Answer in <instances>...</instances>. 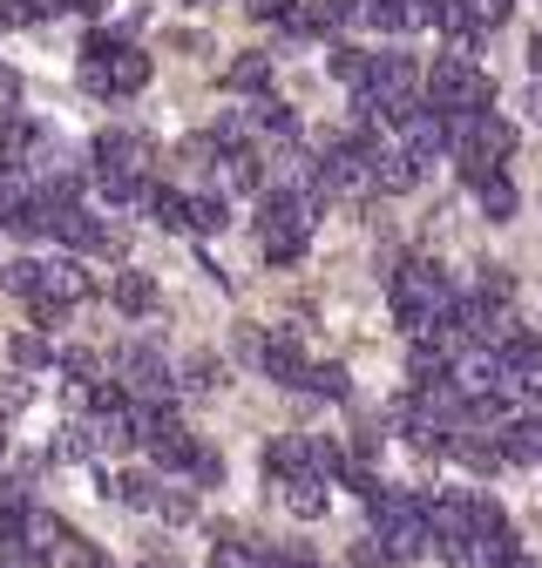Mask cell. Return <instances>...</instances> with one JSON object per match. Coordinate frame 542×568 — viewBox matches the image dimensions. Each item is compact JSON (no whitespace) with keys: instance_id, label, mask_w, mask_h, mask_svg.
Instances as JSON below:
<instances>
[{"instance_id":"obj_1","label":"cell","mask_w":542,"mask_h":568,"mask_svg":"<svg viewBox=\"0 0 542 568\" xmlns=\"http://www.w3.org/2000/svg\"><path fill=\"white\" fill-rule=\"evenodd\" d=\"M454 305H461V292H454V277L441 264H428V257L400 264V277H393V318H400L406 338H434L454 318Z\"/></svg>"},{"instance_id":"obj_2","label":"cell","mask_w":542,"mask_h":568,"mask_svg":"<svg viewBox=\"0 0 542 568\" xmlns=\"http://www.w3.org/2000/svg\"><path fill=\"white\" fill-rule=\"evenodd\" d=\"M448 150L461 163V183H482L509 163L515 150V122L495 115V109H474V115H448Z\"/></svg>"},{"instance_id":"obj_3","label":"cell","mask_w":542,"mask_h":568,"mask_svg":"<svg viewBox=\"0 0 542 568\" xmlns=\"http://www.w3.org/2000/svg\"><path fill=\"white\" fill-rule=\"evenodd\" d=\"M305 231H312V196H299V190H271L264 210H258V251H264L271 264H299Z\"/></svg>"},{"instance_id":"obj_4","label":"cell","mask_w":542,"mask_h":568,"mask_svg":"<svg viewBox=\"0 0 542 568\" xmlns=\"http://www.w3.org/2000/svg\"><path fill=\"white\" fill-rule=\"evenodd\" d=\"M373 535H380V548H387L393 561L428 555V501H421V494L380 487V494H373Z\"/></svg>"},{"instance_id":"obj_5","label":"cell","mask_w":542,"mask_h":568,"mask_svg":"<svg viewBox=\"0 0 542 568\" xmlns=\"http://www.w3.org/2000/svg\"><path fill=\"white\" fill-rule=\"evenodd\" d=\"M428 102H434L441 115H474V109L495 102V82H489L474 61L448 54V61H434V75H428Z\"/></svg>"},{"instance_id":"obj_6","label":"cell","mask_w":542,"mask_h":568,"mask_svg":"<svg viewBox=\"0 0 542 568\" xmlns=\"http://www.w3.org/2000/svg\"><path fill=\"white\" fill-rule=\"evenodd\" d=\"M68 305H89V271H82L76 257H61V264H41V284H34L28 312H34V318H61Z\"/></svg>"},{"instance_id":"obj_7","label":"cell","mask_w":542,"mask_h":568,"mask_svg":"<svg viewBox=\"0 0 542 568\" xmlns=\"http://www.w3.org/2000/svg\"><path fill=\"white\" fill-rule=\"evenodd\" d=\"M400 150L414 156V163H434L441 150H448V115L434 109V102H414L400 115Z\"/></svg>"},{"instance_id":"obj_8","label":"cell","mask_w":542,"mask_h":568,"mask_svg":"<svg viewBox=\"0 0 542 568\" xmlns=\"http://www.w3.org/2000/svg\"><path fill=\"white\" fill-rule=\"evenodd\" d=\"M122 393H129V399H163V393H170V366L157 359L150 345H129V352H122Z\"/></svg>"},{"instance_id":"obj_9","label":"cell","mask_w":542,"mask_h":568,"mask_svg":"<svg viewBox=\"0 0 542 568\" xmlns=\"http://www.w3.org/2000/svg\"><path fill=\"white\" fill-rule=\"evenodd\" d=\"M258 373L264 379H279V386H299V373H305V352H299V332H264V352H258Z\"/></svg>"},{"instance_id":"obj_10","label":"cell","mask_w":542,"mask_h":568,"mask_svg":"<svg viewBox=\"0 0 542 568\" xmlns=\"http://www.w3.org/2000/svg\"><path fill=\"white\" fill-rule=\"evenodd\" d=\"M143 156H150V142H143V135H129V129H102V135H96V170L143 176Z\"/></svg>"},{"instance_id":"obj_11","label":"cell","mask_w":542,"mask_h":568,"mask_svg":"<svg viewBox=\"0 0 542 568\" xmlns=\"http://www.w3.org/2000/svg\"><path fill=\"white\" fill-rule=\"evenodd\" d=\"M48 231H54L61 244H76V251H96V244H102V224L89 217L82 203H61V210H48Z\"/></svg>"},{"instance_id":"obj_12","label":"cell","mask_w":542,"mask_h":568,"mask_svg":"<svg viewBox=\"0 0 542 568\" xmlns=\"http://www.w3.org/2000/svg\"><path fill=\"white\" fill-rule=\"evenodd\" d=\"M244 122H251V135H258V129H264V135H299V115H292L279 95H251Z\"/></svg>"},{"instance_id":"obj_13","label":"cell","mask_w":542,"mask_h":568,"mask_svg":"<svg viewBox=\"0 0 542 568\" xmlns=\"http://www.w3.org/2000/svg\"><path fill=\"white\" fill-rule=\"evenodd\" d=\"M495 447H502V460H542V419H509Z\"/></svg>"},{"instance_id":"obj_14","label":"cell","mask_w":542,"mask_h":568,"mask_svg":"<svg viewBox=\"0 0 542 568\" xmlns=\"http://www.w3.org/2000/svg\"><path fill=\"white\" fill-rule=\"evenodd\" d=\"M406 373H414V386L448 379V345L441 338H414V345H406Z\"/></svg>"},{"instance_id":"obj_15","label":"cell","mask_w":542,"mask_h":568,"mask_svg":"<svg viewBox=\"0 0 542 568\" xmlns=\"http://www.w3.org/2000/svg\"><path fill=\"white\" fill-rule=\"evenodd\" d=\"M279 487H285V508H292L299 521L325 515V480H319V474H292V480H279Z\"/></svg>"},{"instance_id":"obj_16","label":"cell","mask_w":542,"mask_h":568,"mask_svg":"<svg viewBox=\"0 0 542 568\" xmlns=\"http://www.w3.org/2000/svg\"><path fill=\"white\" fill-rule=\"evenodd\" d=\"M143 82H150V54L116 48V54H109V89H116V95H136Z\"/></svg>"},{"instance_id":"obj_17","label":"cell","mask_w":542,"mask_h":568,"mask_svg":"<svg viewBox=\"0 0 542 568\" xmlns=\"http://www.w3.org/2000/svg\"><path fill=\"white\" fill-rule=\"evenodd\" d=\"M474 196H482V217H489V224H509V217H515V183H509L502 170L474 183Z\"/></svg>"},{"instance_id":"obj_18","label":"cell","mask_w":542,"mask_h":568,"mask_svg":"<svg viewBox=\"0 0 542 568\" xmlns=\"http://www.w3.org/2000/svg\"><path fill=\"white\" fill-rule=\"evenodd\" d=\"M224 82H231L238 95H264V89H271V61H264V54H238V61L224 68Z\"/></svg>"},{"instance_id":"obj_19","label":"cell","mask_w":542,"mask_h":568,"mask_svg":"<svg viewBox=\"0 0 542 568\" xmlns=\"http://www.w3.org/2000/svg\"><path fill=\"white\" fill-rule=\"evenodd\" d=\"M218 163H224V190H258L264 183V163H258L251 142H244V150H224Z\"/></svg>"},{"instance_id":"obj_20","label":"cell","mask_w":542,"mask_h":568,"mask_svg":"<svg viewBox=\"0 0 542 568\" xmlns=\"http://www.w3.org/2000/svg\"><path fill=\"white\" fill-rule=\"evenodd\" d=\"M116 305H122L129 318H136V312H157V284H150L143 271H122V277H116Z\"/></svg>"},{"instance_id":"obj_21","label":"cell","mask_w":542,"mask_h":568,"mask_svg":"<svg viewBox=\"0 0 542 568\" xmlns=\"http://www.w3.org/2000/svg\"><path fill=\"white\" fill-rule=\"evenodd\" d=\"M271 480H292V474H305V434H285V440H271Z\"/></svg>"},{"instance_id":"obj_22","label":"cell","mask_w":542,"mask_h":568,"mask_svg":"<svg viewBox=\"0 0 542 568\" xmlns=\"http://www.w3.org/2000/svg\"><path fill=\"white\" fill-rule=\"evenodd\" d=\"M299 386H305V393H319V399H347V393H353L347 366H305V373H299Z\"/></svg>"},{"instance_id":"obj_23","label":"cell","mask_w":542,"mask_h":568,"mask_svg":"<svg viewBox=\"0 0 542 568\" xmlns=\"http://www.w3.org/2000/svg\"><path fill=\"white\" fill-rule=\"evenodd\" d=\"M150 210H157V224H163V231H190V196H183V190H157Z\"/></svg>"},{"instance_id":"obj_24","label":"cell","mask_w":542,"mask_h":568,"mask_svg":"<svg viewBox=\"0 0 542 568\" xmlns=\"http://www.w3.org/2000/svg\"><path fill=\"white\" fill-rule=\"evenodd\" d=\"M367 68H373L367 48H339V54H332V75L347 82V89H367Z\"/></svg>"},{"instance_id":"obj_25","label":"cell","mask_w":542,"mask_h":568,"mask_svg":"<svg viewBox=\"0 0 542 568\" xmlns=\"http://www.w3.org/2000/svg\"><path fill=\"white\" fill-rule=\"evenodd\" d=\"M190 231L197 237H218L224 231V203L218 196H190Z\"/></svg>"},{"instance_id":"obj_26","label":"cell","mask_w":542,"mask_h":568,"mask_svg":"<svg viewBox=\"0 0 542 568\" xmlns=\"http://www.w3.org/2000/svg\"><path fill=\"white\" fill-rule=\"evenodd\" d=\"M116 501H129V508H157V480H150V474H116Z\"/></svg>"},{"instance_id":"obj_27","label":"cell","mask_w":542,"mask_h":568,"mask_svg":"<svg viewBox=\"0 0 542 568\" xmlns=\"http://www.w3.org/2000/svg\"><path fill=\"white\" fill-rule=\"evenodd\" d=\"M0 284H8L14 298H34V284H41V257H14V264H8V277H0Z\"/></svg>"},{"instance_id":"obj_28","label":"cell","mask_w":542,"mask_h":568,"mask_svg":"<svg viewBox=\"0 0 542 568\" xmlns=\"http://www.w3.org/2000/svg\"><path fill=\"white\" fill-rule=\"evenodd\" d=\"M48 359H54V352H48L41 332H21V338H14V366H21V373H34V366H48Z\"/></svg>"},{"instance_id":"obj_29","label":"cell","mask_w":542,"mask_h":568,"mask_svg":"<svg viewBox=\"0 0 542 568\" xmlns=\"http://www.w3.org/2000/svg\"><path fill=\"white\" fill-rule=\"evenodd\" d=\"M211 568H264V555H258L251 541H218V555H211Z\"/></svg>"},{"instance_id":"obj_30","label":"cell","mask_w":542,"mask_h":568,"mask_svg":"<svg viewBox=\"0 0 542 568\" xmlns=\"http://www.w3.org/2000/svg\"><path fill=\"white\" fill-rule=\"evenodd\" d=\"M82 89L96 95V102H109L116 89H109V54H82Z\"/></svg>"},{"instance_id":"obj_31","label":"cell","mask_w":542,"mask_h":568,"mask_svg":"<svg viewBox=\"0 0 542 568\" xmlns=\"http://www.w3.org/2000/svg\"><path fill=\"white\" fill-rule=\"evenodd\" d=\"M177 156H183L190 170H211V163H218V142H211V135H183V150H177Z\"/></svg>"},{"instance_id":"obj_32","label":"cell","mask_w":542,"mask_h":568,"mask_svg":"<svg viewBox=\"0 0 542 568\" xmlns=\"http://www.w3.org/2000/svg\"><path fill=\"white\" fill-rule=\"evenodd\" d=\"M157 508H163L170 521H190V515H197V494H183V487H170V494H163V487H157Z\"/></svg>"},{"instance_id":"obj_33","label":"cell","mask_w":542,"mask_h":568,"mask_svg":"<svg viewBox=\"0 0 542 568\" xmlns=\"http://www.w3.org/2000/svg\"><path fill=\"white\" fill-rule=\"evenodd\" d=\"M183 386L211 393V386H218V359H190V366H183Z\"/></svg>"},{"instance_id":"obj_34","label":"cell","mask_w":542,"mask_h":568,"mask_svg":"<svg viewBox=\"0 0 542 568\" xmlns=\"http://www.w3.org/2000/svg\"><path fill=\"white\" fill-rule=\"evenodd\" d=\"M509 8H515V0H468V14H474V21H482V28H495V21H509Z\"/></svg>"},{"instance_id":"obj_35","label":"cell","mask_w":542,"mask_h":568,"mask_svg":"<svg viewBox=\"0 0 542 568\" xmlns=\"http://www.w3.org/2000/svg\"><path fill=\"white\" fill-rule=\"evenodd\" d=\"M61 561H68V568H109V561H102V548H89V541H68V548H61Z\"/></svg>"},{"instance_id":"obj_36","label":"cell","mask_w":542,"mask_h":568,"mask_svg":"<svg viewBox=\"0 0 542 568\" xmlns=\"http://www.w3.org/2000/svg\"><path fill=\"white\" fill-rule=\"evenodd\" d=\"M258 352H264V325H238V359L258 366Z\"/></svg>"},{"instance_id":"obj_37","label":"cell","mask_w":542,"mask_h":568,"mask_svg":"<svg viewBox=\"0 0 542 568\" xmlns=\"http://www.w3.org/2000/svg\"><path fill=\"white\" fill-rule=\"evenodd\" d=\"M387 561H393V555L380 548V535H367V541L353 548V568H387Z\"/></svg>"},{"instance_id":"obj_38","label":"cell","mask_w":542,"mask_h":568,"mask_svg":"<svg viewBox=\"0 0 542 568\" xmlns=\"http://www.w3.org/2000/svg\"><path fill=\"white\" fill-rule=\"evenodd\" d=\"M8 568H48V555L28 548V541H8Z\"/></svg>"},{"instance_id":"obj_39","label":"cell","mask_w":542,"mask_h":568,"mask_svg":"<svg viewBox=\"0 0 542 568\" xmlns=\"http://www.w3.org/2000/svg\"><path fill=\"white\" fill-rule=\"evenodd\" d=\"M61 8H68V14H82V21H96V14H102V0H61Z\"/></svg>"},{"instance_id":"obj_40","label":"cell","mask_w":542,"mask_h":568,"mask_svg":"<svg viewBox=\"0 0 542 568\" xmlns=\"http://www.w3.org/2000/svg\"><path fill=\"white\" fill-rule=\"evenodd\" d=\"M522 115H529V122H542V82H535V89L522 95Z\"/></svg>"},{"instance_id":"obj_41","label":"cell","mask_w":542,"mask_h":568,"mask_svg":"<svg viewBox=\"0 0 542 568\" xmlns=\"http://www.w3.org/2000/svg\"><path fill=\"white\" fill-rule=\"evenodd\" d=\"M529 68L542 75V34H529Z\"/></svg>"}]
</instances>
